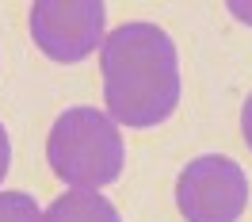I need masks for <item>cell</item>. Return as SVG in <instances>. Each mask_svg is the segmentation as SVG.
<instances>
[{
    "mask_svg": "<svg viewBox=\"0 0 252 222\" xmlns=\"http://www.w3.org/2000/svg\"><path fill=\"white\" fill-rule=\"evenodd\" d=\"M103 104L123 127L145 130L164 123L180 104V58L157 23H123L99 50Z\"/></svg>",
    "mask_w": 252,
    "mask_h": 222,
    "instance_id": "1",
    "label": "cell"
},
{
    "mask_svg": "<svg viewBox=\"0 0 252 222\" xmlns=\"http://www.w3.org/2000/svg\"><path fill=\"white\" fill-rule=\"evenodd\" d=\"M46 161L54 176L73 188H103L123 173V134L119 123L95 108H69L54 119L46 138Z\"/></svg>",
    "mask_w": 252,
    "mask_h": 222,
    "instance_id": "2",
    "label": "cell"
},
{
    "mask_svg": "<svg viewBox=\"0 0 252 222\" xmlns=\"http://www.w3.org/2000/svg\"><path fill=\"white\" fill-rule=\"evenodd\" d=\"M176 207L188 222H237L249 207V176L233 157L203 153L176 180Z\"/></svg>",
    "mask_w": 252,
    "mask_h": 222,
    "instance_id": "3",
    "label": "cell"
},
{
    "mask_svg": "<svg viewBox=\"0 0 252 222\" xmlns=\"http://www.w3.org/2000/svg\"><path fill=\"white\" fill-rule=\"evenodd\" d=\"M107 8L103 0H34L31 35L38 50L62 65L84 62L95 46H103Z\"/></svg>",
    "mask_w": 252,
    "mask_h": 222,
    "instance_id": "4",
    "label": "cell"
},
{
    "mask_svg": "<svg viewBox=\"0 0 252 222\" xmlns=\"http://www.w3.org/2000/svg\"><path fill=\"white\" fill-rule=\"evenodd\" d=\"M42 222H123V219H119V211H115V203L107 195H95L88 188H73L46 207Z\"/></svg>",
    "mask_w": 252,
    "mask_h": 222,
    "instance_id": "5",
    "label": "cell"
},
{
    "mask_svg": "<svg viewBox=\"0 0 252 222\" xmlns=\"http://www.w3.org/2000/svg\"><path fill=\"white\" fill-rule=\"evenodd\" d=\"M0 222H42L31 191H0Z\"/></svg>",
    "mask_w": 252,
    "mask_h": 222,
    "instance_id": "6",
    "label": "cell"
},
{
    "mask_svg": "<svg viewBox=\"0 0 252 222\" xmlns=\"http://www.w3.org/2000/svg\"><path fill=\"white\" fill-rule=\"evenodd\" d=\"M12 169V142H8V130H4V123H0V180H4V173Z\"/></svg>",
    "mask_w": 252,
    "mask_h": 222,
    "instance_id": "7",
    "label": "cell"
},
{
    "mask_svg": "<svg viewBox=\"0 0 252 222\" xmlns=\"http://www.w3.org/2000/svg\"><path fill=\"white\" fill-rule=\"evenodd\" d=\"M241 130H245V142H249V149H252V92H249V100H245V108H241Z\"/></svg>",
    "mask_w": 252,
    "mask_h": 222,
    "instance_id": "8",
    "label": "cell"
}]
</instances>
